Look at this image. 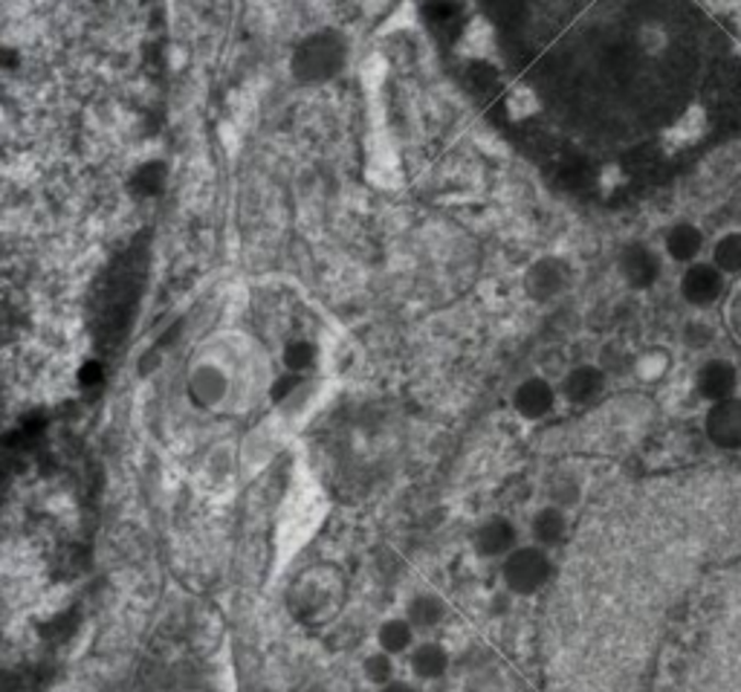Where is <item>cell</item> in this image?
Wrapping results in <instances>:
<instances>
[{
  "label": "cell",
  "mask_w": 741,
  "mask_h": 692,
  "mask_svg": "<svg viewBox=\"0 0 741 692\" xmlns=\"http://www.w3.org/2000/svg\"><path fill=\"white\" fill-rule=\"evenodd\" d=\"M588 545V664L579 692H640L678 609L741 563V466H707L620 493Z\"/></svg>",
  "instance_id": "6da1fadb"
},
{
  "label": "cell",
  "mask_w": 741,
  "mask_h": 692,
  "mask_svg": "<svg viewBox=\"0 0 741 692\" xmlns=\"http://www.w3.org/2000/svg\"><path fill=\"white\" fill-rule=\"evenodd\" d=\"M672 692H741V570H718L701 600Z\"/></svg>",
  "instance_id": "7a4b0ae2"
},
{
  "label": "cell",
  "mask_w": 741,
  "mask_h": 692,
  "mask_svg": "<svg viewBox=\"0 0 741 692\" xmlns=\"http://www.w3.org/2000/svg\"><path fill=\"white\" fill-rule=\"evenodd\" d=\"M299 620H322L331 618L343 606V579L331 577L327 568H310L296 579L293 595H290Z\"/></svg>",
  "instance_id": "3957f363"
},
{
  "label": "cell",
  "mask_w": 741,
  "mask_h": 692,
  "mask_svg": "<svg viewBox=\"0 0 741 692\" xmlns=\"http://www.w3.org/2000/svg\"><path fill=\"white\" fill-rule=\"evenodd\" d=\"M345 65V42L336 33L304 38L293 53V73L299 82H325Z\"/></svg>",
  "instance_id": "277c9868"
},
{
  "label": "cell",
  "mask_w": 741,
  "mask_h": 692,
  "mask_svg": "<svg viewBox=\"0 0 741 692\" xmlns=\"http://www.w3.org/2000/svg\"><path fill=\"white\" fill-rule=\"evenodd\" d=\"M551 556L545 554L542 545H528L516 547L513 554L505 556V565H501V577H505V586L513 591V595H536L539 588L545 586L551 579Z\"/></svg>",
  "instance_id": "5b68a950"
},
{
  "label": "cell",
  "mask_w": 741,
  "mask_h": 692,
  "mask_svg": "<svg viewBox=\"0 0 741 692\" xmlns=\"http://www.w3.org/2000/svg\"><path fill=\"white\" fill-rule=\"evenodd\" d=\"M709 440L721 449H741V400L730 397L713 403L707 415Z\"/></svg>",
  "instance_id": "8992f818"
},
{
  "label": "cell",
  "mask_w": 741,
  "mask_h": 692,
  "mask_svg": "<svg viewBox=\"0 0 741 692\" xmlns=\"http://www.w3.org/2000/svg\"><path fill=\"white\" fill-rule=\"evenodd\" d=\"M721 290H725V278H721V269L713 267V264H693L681 281V293L695 308L713 304L721 296Z\"/></svg>",
  "instance_id": "52a82bcc"
},
{
  "label": "cell",
  "mask_w": 741,
  "mask_h": 692,
  "mask_svg": "<svg viewBox=\"0 0 741 692\" xmlns=\"http://www.w3.org/2000/svg\"><path fill=\"white\" fill-rule=\"evenodd\" d=\"M565 281H568V273H565L563 261L556 258H539L524 276V287L536 302H547L563 293Z\"/></svg>",
  "instance_id": "ba28073f"
},
{
  "label": "cell",
  "mask_w": 741,
  "mask_h": 692,
  "mask_svg": "<svg viewBox=\"0 0 741 692\" xmlns=\"http://www.w3.org/2000/svg\"><path fill=\"white\" fill-rule=\"evenodd\" d=\"M556 403V391L554 385L542 380V377H530L524 380L519 389L513 391V406L516 412L528 420H539V417H545Z\"/></svg>",
  "instance_id": "9c48e42d"
},
{
  "label": "cell",
  "mask_w": 741,
  "mask_h": 692,
  "mask_svg": "<svg viewBox=\"0 0 741 692\" xmlns=\"http://www.w3.org/2000/svg\"><path fill=\"white\" fill-rule=\"evenodd\" d=\"M620 273L632 287H652L655 278L660 276V258L644 244H632L623 250L620 258Z\"/></svg>",
  "instance_id": "30bf717a"
},
{
  "label": "cell",
  "mask_w": 741,
  "mask_h": 692,
  "mask_svg": "<svg viewBox=\"0 0 741 692\" xmlns=\"http://www.w3.org/2000/svg\"><path fill=\"white\" fill-rule=\"evenodd\" d=\"M475 551L481 556H507L516 551V524L510 519H487L475 530Z\"/></svg>",
  "instance_id": "8fae6325"
},
{
  "label": "cell",
  "mask_w": 741,
  "mask_h": 692,
  "mask_svg": "<svg viewBox=\"0 0 741 692\" xmlns=\"http://www.w3.org/2000/svg\"><path fill=\"white\" fill-rule=\"evenodd\" d=\"M698 391L701 397L713 400V403L730 400L736 391V368L730 362H725V359L707 362L698 371Z\"/></svg>",
  "instance_id": "7c38bea8"
},
{
  "label": "cell",
  "mask_w": 741,
  "mask_h": 692,
  "mask_svg": "<svg viewBox=\"0 0 741 692\" xmlns=\"http://www.w3.org/2000/svg\"><path fill=\"white\" fill-rule=\"evenodd\" d=\"M605 389V374L597 366L570 368L563 383V394L570 403H588Z\"/></svg>",
  "instance_id": "4fadbf2b"
},
{
  "label": "cell",
  "mask_w": 741,
  "mask_h": 692,
  "mask_svg": "<svg viewBox=\"0 0 741 692\" xmlns=\"http://www.w3.org/2000/svg\"><path fill=\"white\" fill-rule=\"evenodd\" d=\"M192 397L200 403V406H218L220 400L227 397L229 391V377L220 371L218 366H200L192 374Z\"/></svg>",
  "instance_id": "5bb4252c"
},
{
  "label": "cell",
  "mask_w": 741,
  "mask_h": 692,
  "mask_svg": "<svg viewBox=\"0 0 741 692\" xmlns=\"http://www.w3.org/2000/svg\"><path fill=\"white\" fill-rule=\"evenodd\" d=\"M412 669H415L417 678L424 681H435V678H443L449 669V651L440 644H420L412 649Z\"/></svg>",
  "instance_id": "9a60e30c"
},
{
  "label": "cell",
  "mask_w": 741,
  "mask_h": 692,
  "mask_svg": "<svg viewBox=\"0 0 741 692\" xmlns=\"http://www.w3.org/2000/svg\"><path fill=\"white\" fill-rule=\"evenodd\" d=\"M530 533L536 539L539 545H556L563 542L565 533H568V519L559 507H542L533 519H530Z\"/></svg>",
  "instance_id": "2e32d148"
},
{
  "label": "cell",
  "mask_w": 741,
  "mask_h": 692,
  "mask_svg": "<svg viewBox=\"0 0 741 692\" xmlns=\"http://www.w3.org/2000/svg\"><path fill=\"white\" fill-rule=\"evenodd\" d=\"M704 246V235L701 229L693 223H678V227L669 229L667 235V253L675 261H695Z\"/></svg>",
  "instance_id": "e0dca14e"
},
{
  "label": "cell",
  "mask_w": 741,
  "mask_h": 692,
  "mask_svg": "<svg viewBox=\"0 0 741 692\" xmlns=\"http://www.w3.org/2000/svg\"><path fill=\"white\" fill-rule=\"evenodd\" d=\"M415 632L417 628L412 626V620L408 618L385 620L383 626H380V649L389 651V655H400V651L412 649V644H415Z\"/></svg>",
  "instance_id": "ac0fdd59"
},
{
  "label": "cell",
  "mask_w": 741,
  "mask_h": 692,
  "mask_svg": "<svg viewBox=\"0 0 741 692\" xmlns=\"http://www.w3.org/2000/svg\"><path fill=\"white\" fill-rule=\"evenodd\" d=\"M443 614H447V606H443V600L435 595L415 597V600L408 603V611H406V618L412 620V626H415L417 632L435 628L440 620H443Z\"/></svg>",
  "instance_id": "d6986e66"
},
{
  "label": "cell",
  "mask_w": 741,
  "mask_h": 692,
  "mask_svg": "<svg viewBox=\"0 0 741 692\" xmlns=\"http://www.w3.org/2000/svg\"><path fill=\"white\" fill-rule=\"evenodd\" d=\"M716 267L721 273H741V235H725L716 244Z\"/></svg>",
  "instance_id": "ffe728a7"
},
{
  "label": "cell",
  "mask_w": 741,
  "mask_h": 692,
  "mask_svg": "<svg viewBox=\"0 0 741 692\" xmlns=\"http://www.w3.org/2000/svg\"><path fill=\"white\" fill-rule=\"evenodd\" d=\"M394 655H389V651H374V655H368L366 664H362V669H366V678L368 681H374V684H389L392 681V672H394Z\"/></svg>",
  "instance_id": "44dd1931"
},
{
  "label": "cell",
  "mask_w": 741,
  "mask_h": 692,
  "mask_svg": "<svg viewBox=\"0 0 741 692\" xmlns=\"http://www.w3.org/2000/svg\"><path fill=\"white\" fill-rule=\"evenodd\" d=\"M316 362V348L310 343H290L285 348V366L293 371V374H302L310 366Z\"/></svg>",
  "instance_id": "7402d4cb"
},
{
  "label": "cell",
  "mask_w": 741,
  "mask_h": 692,
  "mask_svg": "<svg viewBox=\"0 0 741 692\" xmlns=\"http://www.w3.org/2000/svg\"><path fill=\"white\" fill-rule=\"evenodd\" d=\"M507 107H510V114L522 119V116H530L536 111V99H533V93H528V90H516V93H510Z\"/></svg>",
  "instance_id": "603a6c76"
},
{
  "label": "cell",
  "mask_w": 741,
  "mask_h": 692,
  "mask_svg": "<svg viewBox=\"0 0 741 692\" xmlns=\"http://www.w3.org/2000/svg\"><path fill=\"white\" fill-rule=\"evenodd\" d=\"M380 692H417L412 684H403V681H389V684L380 687Z\"/></svg>",
  "instance_id": "cb8c5ba5"
}]
</instances>
